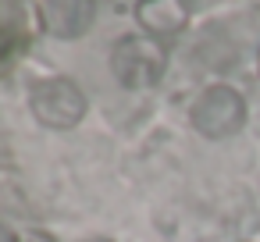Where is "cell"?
<instances>
[{
    "label": "cell",
    "mask_w": 260,
    "mask_h": 242,
    "mask_svg": "<svg viewBox=\"0 0 260 242\" xmlns=\"http://www.w3.org/2000/svg\"><path fill=\"white\" fill-rule=\"evenodd\" d=\"M111 72L125 89H153L168 72V54L153 36H121L111 47Z\"/></svg>",
    "instance_id": "6da1fadb"
},
{
    "label": "cell",
    "mask_w": 260,
    "mask_h": 242,
    "mask_svg": "<svg viewBox=\"0 0 260 242\" xmlns=\"http://www.w3.org/2000/svg\"><path fill=\"white\" fill-rule=\"evenodd\" d=\"M189 121L203 139H232L246 125V100L235 86H224V82L207 86L192 100Z\"/></svg>",
    "instance_id": "7a4b0ae2"
},
{
    "label": "cell",
    "mask_w": 260,
    "mask_h": 242,
    "mask_svg": "<svg viewBox=\"0 0 260 242\" xmlns=\"http://www.w3.org/2000/svg\"><path fill=\"white\" fill-rule=\"evenodd\" d=\"M86 93L79 89V82L64 79V75H50V79H40L29 93V111L40 125L47 128H75L82 118H86Z\"/></svg>",
    "instance_id": "3957f363"
},
{
    "label": "cell",
    "mask_w": 260,
    "mask_h": 242,
    "mask_svg": "<svg viewBox=\"0 0 260 242\" xmlns=\"http://www.w3.org/2000/svg\"><path fill=\"white\" fill-rule=\"evenodd\" d=\"M96 18L93 0H43L40 4V25L54 40H79L89 32Z\"/></svg>",
    "instance_id": "277c9868"
},
{
    "label": "cell",
    "mask_w": 260,
    "mask_h": 242,
    "mask_svg": "<svg viewBox=\"0 0 260 242\" xmlns=\"http://www.w3.org/2000/svg\"><path fill=\"white\" fill-rule=\"evenodd\" d=\"M136 22L143 36H178L189 25V4L185 0H143L136 4Z\"/></svg>",
    "instance_id": "5b68a950"
},
{
    "label": "cell",
    "mask_w": 260,
    "mask_h": 242,
    "mask_svg": "<svg viewBox=\"0 0 260 242\" xmlns=\"http://www.w3.org/2000/svg\"><path fill=\"white\" fill-rule=\"evenodd\" d=\"M15 242H54V238H50L47 231H36V228H32V231H22V235H15Z\"/></svg>",
    "instance_id": "8992f818"
},
{
    "label": "cell",
    "mask_w": 260,
    "mask_h": 242,
    "mask_svg": "<svg viewBox=\"0 0 260 242\" xmlns=\"http://www.w3.org/2000/svg\"><path fill=\"white\" fill-rule=\"evenodd\" d=\"M0 242H15V235H11V231L4 228V221H0Z\"/></svg>",
    "instance_id": "52a82bcc"
},
{
    "label": "cell",
    "mask_w": 260,
    "mask_h": 242,
    "mask_svg": "<svg viewBox=\"0 0 260 242\" xmlns=\"http://www.w3.org/2000/svg\"><path fill=\"white\" fill-rule=\"evenodd\" d=\"M79 242H111V238H104V235H89V238H79Z\"/></svg>",
    "instance_id": "ba28073f"
},
{
    "label": "cell",
    "mask_w": 260,
    "mask_h": 242,
    "mask_svg": "<svg viewBox=\"0 0 260 242\" xmlns=\"http://www.w3.org/2000/svg\"><path fill=\"white\" fill-rule=\"evenodd\" d=\"M256 72H260V47H256Z\"/></svg>",
    "instance_id": "9c48e42d"
}]
</instances>
